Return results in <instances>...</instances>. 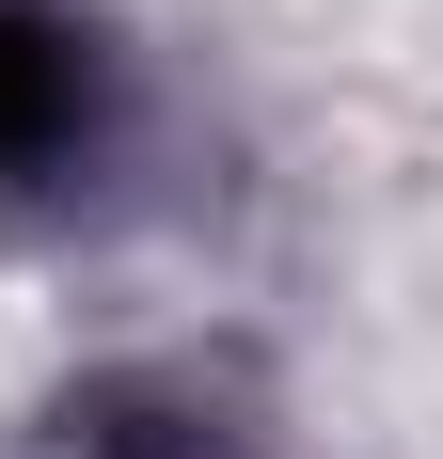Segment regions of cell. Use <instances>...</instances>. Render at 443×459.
I'll return each instance as SVG.
<instances>
[{"mask_svg": "<svg viewBox=\"0 0 443 459\" xmlns=\"http://www.w3.org/2000/svg\"><path fill=\"white\" fill-rule=\"evenodd\" d=\"M95 111V32L64 16H0V175H48Z\"/></svg>", "mask_w": 443, "mask_h": 459, "instance_id": "1", "label": "cell"}]
</instances>
